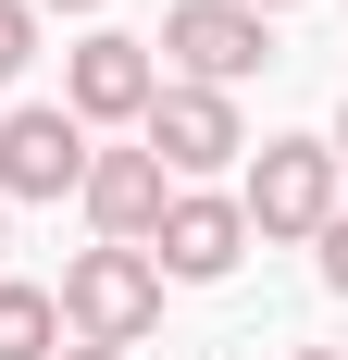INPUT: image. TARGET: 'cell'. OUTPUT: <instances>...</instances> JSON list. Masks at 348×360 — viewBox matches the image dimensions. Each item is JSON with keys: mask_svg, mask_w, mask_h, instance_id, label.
<instances>
[{"mask_svg": "<svg viewBox=\"0 0 348 360\" xmlns=\"http://www.w3.org/2000/svg\"><path fill=\"white\" fill-rule=\"evenodd\" d=\"M50 311L75 323V348H137L162 323V274H149V249H75Z\"/></svg>", "mask_w": 348, "mask_h": 360, "instance_id": "obj_1", "label": "cell"}, {"mask_svg": "<svg viewBox=\"0 0 348 360\" xmlns=\"http://www.w3.org/2000/svg\"><path fill=\"white\" fill-rule=\"evenodd\" d=\"M149 63H174V87H224V100H237L249 75L274 63V25L237 13V0H174L162 37H149Z\"/></svg>", "mask_w": 348, "mask_h": 360, "instance_id": "obj_2", "label": "cell"}, {"mask_svg": "<svg viewBox=\"0 0 348 360\" xmlns=\"http://www.w3.org/2000/svg\"><path fill=\"white\" fill-rule=\"evenodd\" d=\"M237 224L249 236H323L336 224V149L323 137H261V162L237 186Z\"/></svg>", "mask_w": 348, "mask_h": 360, "instance_id": "obj_3", "label": "cell"}, {"mask_svg": "<svg viewBox=\"0 0 348 360\" xmlns=\"http://www.w3.org/2000/svg\"><path fill=\"white\" fill-rule=\"evenodd\" d=\"M137 149L187 186V174H224V162L249 149V124H237V100H224V87H174V75H162V87H149V112H137Z\"/></svg>", "mask_w": 348, "mask_h": 360, "instance_id": "obj_4", "label": "cell"}, {"mask_svg": "<svg viewBox=\"0 0 348 360\" xmlns=\"http://www.w3.org/2000/svg\"><path fill=\"white\" fill-rule=\"evenodd\" d=\"M237 249H249V224H237V199H211V186H174L162 224H149V274H162V286H224Z\"/></svg>", "mask_w": 348, "mask_h": 360, "instance_id": "obj_5", "label": "cell"}, {"mask_svg": "<svg viewBox=\"0 0 348 360\" xmlns=\"http://www.w3.org/2000/svg\"><path fill=\"white\" fill-rule=\"evenodd\" d=\"M75 186H87V124L63 100H25L0 124V212L13 199H75Z\"/></svg>", "mask_w": 348, "mask_h": 360, "instance_id": "obj_6", "label": "cell"}, {"mask_svg": "<svg viewBox=\"0 0 348 360\" xmlns=\"http://www.w3.org/2000/svg\"><path fill=\"white\" fill-rule=\"evenodd\" d=\"M149 87H162V63H149V37H75V63H63V112L75 124H137Z\"/></svg>", "mask_w": 348, "mask_h": 360, "instance_id": "obj_7", "label": "cell"}, {"mask_svg": "<svg viewBox=\"0 0 348 360\" xmlns=\"http://www.w3.org/2000/svg\"><path fill=\"white\" fill-rule=\"evenodd\" d=\"M87 224H100V249H149V224H162V199H174V174L149 162V149H87Z\"/></svg>", "mask_w": 348, "mask_h": 360, "instance_id": "obj_8", "label": "cell"}, {"mask_svg": "<svg viewBox=\"0 0 348 360\" xmlns=\"http://www.w3.org/2000/svg\"><path fill=\"white\" fill-rule=\"evenodd\" d=\"M50 335H63L50 286H13V274H0V360H50Z\"/></svg>", "mask_w": 348, "mask_h": 360, "instance_id": "obj_9", "label": "cell"}, {"mask_svg": "<svg viewBox=\"0 0 348 360\" xmlns=\"http://www.w3.org/2000/svg\"><path fill=\"white\" fill-rule=\"evenodd\" d=\"M25 63H37V13H25V0H0V87H13Z\"/></svg>", "mask_w": 348, "mask_h": 360, "instance_id": "obj_10", "label": "cell"}, {"mask_svg": "<svg viewBox=\"0 0 348 360\" xmlns=\"http://www.w3.org/2000/svg\"><path fill=\"white\" fill-rule=\"evenodd\" d=\"M311 249H323V286H336V298H348V212H336V224H323Z\"/></svg>", "mask_w": 348, "mask_h": 360, "instance_id": "obj_11", "label": "cell"}, {"mask_svg": "<svg viewBox=\"0 0 348 360\" xmlns=\"http://www.w3.org/2000/svg\"><path fill=\"white\" fill-rule=\"evenodd\" d=\"M323 149H336V174H348V100H336V137H323Z\"/></svg>", "mask_w": 348, "mask_h": 360, "instance_id": "obj_12", "label": "cell"}, {"mask_svg": "<svg viewBox=\"0 0 348 360\" xmlns=\"http://www.w3.org/2000/svg\"><path fill=\"white\" fill-rule=\"evenodd\" d=\"M25 13H100V0H25Z\"/></svg>", "mask_w": 348, "mask_h": 360, "instance_id": "obj_13", "label": "cell"}, {"mask_svg": "<svg viewBox=\"0 0 348 360\" xmlns=\"http://www.w3.org/2000/svg\"><path fill=\"white\" fill-rule=\"evenodd\" d=\"M63 360H137V348H63Z\"/></svg>", "mask_w": 348, "mask_h": 360, "instance_id": "obj_14", "label": "cell"}, {"mask_svg": "<svg viewBox=\"0 0 348 360\" xmlns=\"http://www.w3.org/2000/svg\"><path fill=\"white\" fill-rule=\"evenodd\" d=\"M237 13H261V25H274V13H286V0H237Z\"/></svg>", "mask_w": 348, "mask_h": 360, "instance_id": "obj_15", "label": "cell"}, {"mask_svg": "<svg viewBox=\"0 0 348 360\" xmlns=\"http://www.w3.org/2000/svg\"><path fill=\"white\" fill-rule=\"evenodd\" d=\"M286 360H336V348H286Z\"/></svg>", "mask_w": 348, "mask_h": 360, "instance_id": "obj_16", "label": "cell"}, {"mask_svg": "<svg viewBox=\"0 0 348 360\" xmlns=\"http://www.w3.org/2000/svg\"><path fill=\"white\" fill-rule=\"evenodd\" d=\"M0 249H13V212H0Z\"/></svg>", "mask_w": 348, "mask_h": 360, "instance_id": "obj_17", "label": "cell"}]
</instances>
